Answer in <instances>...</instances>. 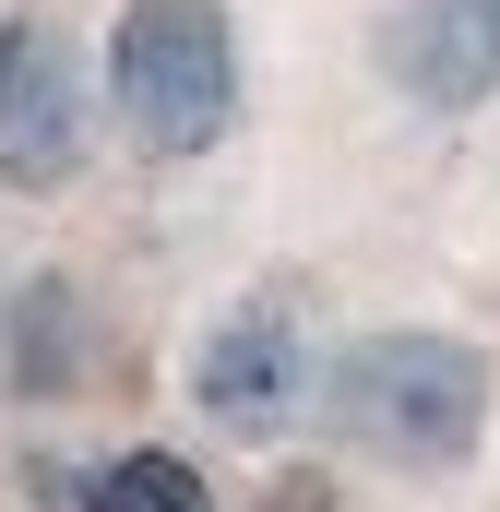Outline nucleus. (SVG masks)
Returning <instances> with one entry per match:
<instances>
[{
	"mask_svg": "<svg viewBox=\"0 0 500 512\" xmlns=\"http://www.w3.org/2000/svg\"><path fill=\"white\" fill-rule=\"evenodd\" d=\"M322 405L381 465H465L489 429V358L465 334H358L334 358Z\"/></svg>",
	"mask_w": 500,
	"mask_h": 512,
	"instance_id": "nucleus-1",
	"label": "nucleus"
},
{
	"mask_svg": "<svg viewBox=\"0 0 500 512\" xmlns=\"http://www.w3.org/2000/svg\"><path fill=\"white\" fill-rule=\"evenodd\" d=\"M96 143V96H84V60L48 12H12L0 24V179L12 191H60Z\"/></svg>",
	"mask_w": 500,
	"mask_h": 512,
	"instance_id": "nucleus-3",
	"label": "nucleus"
},
{
	"mask_svg": "<svg viewBox=\"0 0 500 512\" xmlns=\"http://www.w3.org/2000/svg\"><path fill=\"white\" fill-rule=\"evenodd\" d=\"M84 512H215V489L179 453H120V465L84 477Z\"/></svg>",
	"mask_w": 500,
	"mask_h": 512,
	"instance_id": "nucleus-6",
	"label": "nucleus"
},
{
	"mask_svg": "<svg viewBox=\"0 0 500 512\" xmlns=\"http://www.w3.org/2000/svg\"><path fill=\"white\" fill-rule=\"evenodd\" d=\"M12 322H24V346H12V393H72V286L36 274V286L12 298Z\"/></svg>",
	"mask_w": 500,
	"mask_h": 512,
	"instance_id": "nucleus-7",
	"label": "nucleus"
},
{
	"mask_svg": "<svg viewBox=\"0 0 500 512\" xmlns=\"http://www.w3.org/2000/svg\"><path fill=\"white\" fill-rule=\"evenodd\" d=\"M381 72L417 108H489L500 84V0H393L381 12Z\"/></svg>",
	"mask_w": 500,
	"mask_h": 512,
	"instance_id": "nucleus-5",
	"label": "nucleus"
},
{
	"mask_svg": "<svg viewBox=\"0 0 500 512\" xmlns=\"http://www.w3.org/2000/svg\"><path fill=\"white\" fill-rule=\"evenodd\" d=\"M108 96L143 155H203L239 120V36L227 0H131L108 36Z\"/></svg>",
	"mask_w": 500,
	"mask_h": 512,
	"instance_id": "nucleus-2",
	"label": "nucleus"
},
{
	"mask_svg": "<svg viewBox=\"0 0 500 512\" xmlns=\"http://www.w3.org/2000/svg\"><path fill=\"white\" fill-rule=\"evenodd\" d=\"M274 512H322V477H298V501H274Z\"/></svg>",
	"mask_w": 500,
	"mask_h": 512,
	"instance_id": "nucleus-8",
	"label": "nucleus"
},
{
	"mask_svg": "<svg viewBox=\"0 0 500 512\" xmlns=\"http://www.w3.org/2000/svg\"><path fill=\"white\" fill-rule=\"evenodd\" d=\"M298 382H310V346H298V310L262 286L239 298L215 334H203V358H191V405L215 417V429H239V441H274L286 417H298Z\"/></svg>",
	"mask_w": 500,
	"mask_h": 512,
	"instance_id": "nucleus-4",
	"label": "nucleus"
}]
</instances>
